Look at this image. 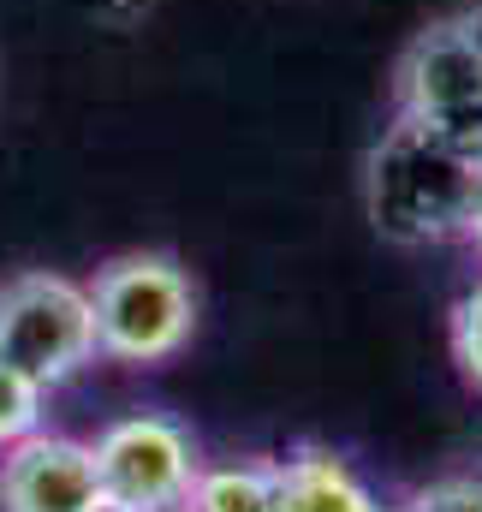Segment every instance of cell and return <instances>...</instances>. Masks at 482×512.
Returning <instances> with one entry per match:
<instances>
[{
    "label": "cell",
    "instance_id": "6da1fadb",
    "mask_svg": "<svg viewBox=\"0 0 482 512\" xmlns=\"http://www.w3.org/2000/svg\"><path fill=\"white\" fill-rule=\"evenodd\" d=\"M477 197V167L453 155L435 131L393 114V126L369 143L363 161V209L387 245L423 251L465 239V215Z\"/></svg>",
    "mask_w": 482,
    "mask_h": 512
},
{
    "label": "cell",
    "instance_id": "7a4b0ae2",
    "mask_svg": "<svg viewBox=\"0 0 482 512\" xmlns=\"http://www.w3.org/2000/svg\"><path fill=\"white\" fill-rule=\"evenodd\" d=\"M90 316H96V352L155 370L179 358L197 334V286L167 251H125L96 268L90 280Z\"/></svg>",
    "mask_w": 482,
    "mask_h": 512
},
{
    "label": "cell",
    "instance_id": "3957f363",
    "mask_svg": "<svg viewBox=\"0 0 482 512\" xmlns=\"http://www.w3.org/2000/svg\"><path fill=\"white\" fill-rule=\"evenodd\" d=\"M96 316H90V286L30 268L0 286V364L36 387H66L96 364Z\"/></svg>",
    "mask_w": 482,
    "mask_h": 512
},
{
    "label": "cell",
    "instance_id": "277c9868",
    "mask_svg": "<svg viewBox=\"0 0 482 512\" xmlns=\"http://www.w3.org/2000/svg\"><path fill=\"white\" fill-rule=\"evenodd\" d=\"M393 108L411 126L435 131L453 155H465L482 173V48L459 18L429 24L399 54Z\"/></svg>",
    "mask_w": 482,
    "mask_h": 512
},
{
    "label": "cell",
    "instance_id": "5b68a950",
    "mask_svg": "<svg viewBox=\"0 0 482 512\" xmlns=\"http://www.w3.org/2000/svg\"><path fill=\"white\" fill-rule=\"evenodd\" d=\"M96 483L108 501H185L203 459L185 423L161 417V411H131L120 423H108L96 441Z\"/></svg>",
    "mask_w": 482,
    "mask_h": 512
},
{
    "label": "cell",
    "instance_id": "8992f818",
    "mask_svg": "<svg viewBox=\"0 0 482 512\" xmlns=\"http://www.w3.org/2000/svg\"><path fill=\"white\" fill-rule=\"evenodd\" d=\"M96 501L102 483L90 441L36 429L0 447V512H90Z\"/></svg>",
    "mask_w": 482,
    "mask_h": 512
},
{
    "label": "cell",
    "instance_id": "52a82bcc",
    "mask_svg": "<svg viewBox=\"0 0 482 512\" xmlns=\"http://www.w3.org/2000/svg\"><path fill=\"white\" fill-rule=\"evenodd\" d=\"M280 512H393L375 501V489L334 453V447H298L280 459Z\"/></svg>",
    "mask_w": 482,
    "mask_h": 512
},
{
    "label": "cell",
    "instance_id": "ba28073f",
    "mask_svg": "<svg viewBox=\"0 0 482 512\" xmlns=\"http://www.w3.org/2000/svg\"><path fill=\"white\" fill-rule=\"evenodd\" d=\"M191 512H280V465L274 459H239V465H215V471H197Z\"/></svg>",
    "mask_w": 482,
    "mask_h": 512
},
{
    "label": "cell",
    "instance_id": "9c48e42d",
    "mask_svg": "<svg viewBox=\"0 0 482 512\" xmlns=\"http://www.w3.org/2000/svg\"><path fill=\"white\" fill-rule=\"evenodd\" d=\"M42 411H48V387H36L30 376H18L12 364H0V447L36 435Z\"/></svg>",
    "mask_w": 482,
    "mask_h": 512
},
{
    "label": "cell",
    "instance_id": "30bf717a",
    "mask_svg": "<svg viewBox=\"0 0 482 512\" xmlns=\"http://www.w3.org/2000/svg\"><path fill=\"white\" fill-rule=\"evenodd\" d=\"M447 340H453V364L465 370V382L482 387V280L459 292L453 322H447Z\"/></svg>",
    "mask_w": 482,
    "mask_h": 512
},
{
    "label": "cell",
    "instance_id": "8fae6325",
    "mask_svg": "<svg viewBox=\"0 0 482 512\" xmlns=\"http://www.w3.org/2000/svg\"><path fill=\"white\" fill-rule=\"evenodd\" d=\"M393 512H482V471H453L423 489H411Z\"/></svg>",
    "mask_w": 482,
    "mask_h": 512
},
{
    "label": "cell",
    "instance_id": "7c38bea8",
    "mask_svg": "<svg viewBox=\"0 0 482 512\" xmlns=\"http://www.w3.org/2000/svg\"><path fill=\"white\" fill-rule=\"evenodd\" d=\"M90 512H191V507H185V501H108V495H102Z\"/></svg>",
    "mask_w": 482,
    "mask_h": 512
},
{
    "label": "cell",
    "instance_id": "4fadbf2b",
    "mask_svg": "<svg viewBox=\"0 0 482 512\" xmlns=\"http://www.w3.org/2000/svg\"><path fill=\"white\" fill-rule=\"evenodd\" d=\"M465 245L482 256V173H477V197H471V215H465Z\"/></svg>",
    "mask_w": 482,
    "mask_h": 512
}]
</instances>
